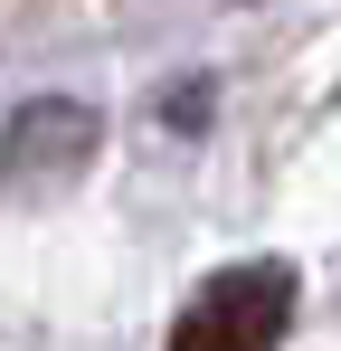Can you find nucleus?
I'll list each match as a JSON object with an SVG mask.
<instances>
[{
  "label": "nucleus",
  "instance_id": "obj_1",
  "mask_svg": "<svg viewBox=\"0 0 341 351\" xmlns=\"http://www.w3.org/2000/svg\"><path fill=\"white\" fill-rule=\"evenodd\" d=\"M294 323V266L256 256V266H218L209 285L180 304L170 351H275Z\"/></svg>",
  "mask_w": 341,
  "mask_h": 351
},
{
  "label": "nucleus",
  "instance_id": "obj_2",
  "mask_svg": "<svg viewBox=\"0 0 341 351\" xmlns=\"http://www.w3.org/2000/svg\"><path fill=\"white\" fill-rule=\"evenodd\" d=\"M86 152H95V114H86L76 95H38V105H19L10 133H0V180H10L19 199H38V190H66V180L86 171Z\"/></svg>",
  "mask_w": 341,
  "mask_h": 351
}]
</instances>
